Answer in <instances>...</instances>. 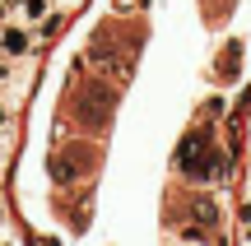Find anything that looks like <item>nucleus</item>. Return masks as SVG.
<instances>
[{"label": "nucleus", "instance_id": "obj_1", "mask_svg": "<svg viewBox=\"0 0 251 246\" xmlns=\"http://www.w3.org/2000/svg\"><path fill=\"white\" fill-rule=\"evenodd\" d=\"M181 167H186V172H200V177H214V158H209L205 139H200V154H196V139H186V149H181Z\"/></svg>", "mask_w": 251, "mask_h": 246}, {"label": "nucleus", "instance_id": "obj_2", "mask_svg": "<svg viewBox=\"0 0 251 246\" xmlns=\"http://www.w3.org/2000/svg\"><path fill=\"white\" fill-rule=\"evenodd\" d=\"M0 46H5L9 56H24V51H28V33H24V28H14V23L0 28Z\"/></svg>", "mask_w": 251, "mask_h": 246}, {"label": "nucleus", "instance_id": "obj_3", "mask_svg": "<svg viewBox=\"0 0 251 246\" xmlns=\"http://www.w3.org/2000/svg\"><path fill=\"white\" fill-rule=\"evenodd\" d=\"M24 14L28 19H47V0H24Z\"/></svg>", "mask_w": 251, "mask_h": 246}, {"label": "nucleus", "instance_id": "obj_4", "mask_svg": "<svg viewBox=\"0 0 251 246\" xmlns=\"http://www.w3.org/2000/svg\"><path fill=\"white\" fill-rule=\"evenodd\" d=\"M242 223H247V228H251V200L242 204Z\"/></svg>", "mask_w": 251, "mask_h": 246}, {"label": "nucleus", "instance_id": "obj_5", "mask_svg": "<svg viewBox=\"0 0 251 246\" xmlns=\"http://www.w3.org/2000/svg\"><path fill=\"white\" fill-rule=\"evenodd\" d=\"M0 121H5V107H0Z\"/></svg>", "mask_w": 251, "mask_h": 246}]
</instances>
